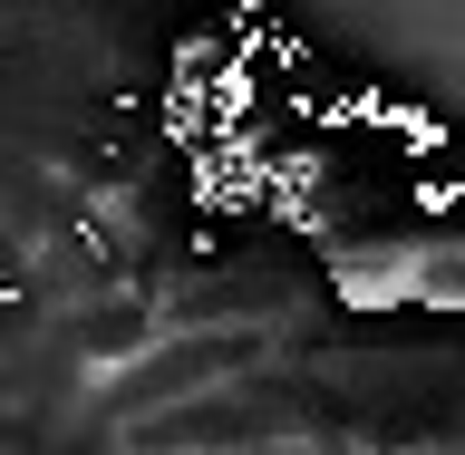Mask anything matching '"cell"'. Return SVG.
<instances>
[{
	"mask_svg": "<svg viewBox=\"0 0 465 455\" xmlns=\"http://www.w3.org/2000/svg\"><path fill=\"white\" fill-rule=\"evenodd\" d=\"M417 213H456V184L446 174H417Z\"/></svg>",
	"mask_w": 465,
	"mask_h": 455,
	"instance_id": "7a4b0ae2",
	"label": "cell"
},
{
	"mask_svg": "<svg viewBox=\"0 0 465 455\" xmlns=\"http://www.w3.org/2000/svg\"><path fill=\"white\" fill-rule=\"evenodd\" d=\"M340 311H465V262L446 242H349L330 252Z\"/></svg>",
	"mask_w": 465,
	"mask_h": 455,
	"instance_id": "6da1fadb",
	"label": "cell"
}]
</instances>
